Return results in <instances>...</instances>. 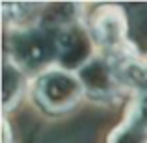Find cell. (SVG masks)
Masks as SVG:
<instances>
[{
	"mask_svg": "<svg viewBox=\"0 0 147 143\" xmlns=\"http://www.w3.org/2000/svg\"><path fill=\"white\" fill-rule=\"evenodd\" d=\"M58 39H60V32L47 26L15 32L11 37L13 61L21 69H30V71L45 67L50 61L58 60Z\"/></svg>",
	"mask_w": 147,
	"mask_h": 143,
	"instance_id": "obj_1",
	"label": "cell"
},
{
	"mask_svg": "<svg viewBox=\"0 0 147 143\" xmlns=\"http://www.w3.org/2000/svg\"><path fill=\"white\" fill-rule=\"evenodd\" d=\"M24 87V75L22 69L13 60H4L2 67V93H4V108L9 110L22 93Z\"/></svg>",
	"mask_w": 147,
	"mask_h": 143,
	"instance_id": "obj_8",
	"label": "cell"
},
{
	"mask_svg": "<svg viewBox=\"0 0 147 143\" xmlns=\"http://www.w3.org/2000/svg\"><path fill=\"white\" fill-rule=\"evenodd\" d=\"M90 32L95 37V41L106 50L108 58H114L117 61L115 65L136 56V50L127 39V21L121 7H99L91 19Z\"/></svg>",
	"mask_w": 147,
	"mask_h": 143,
	"instance_id": "obj_2",
	"label": "cell"
},
{
	"mask_svg": "<svg viewBox=\"0 0 147 143\" xmlns=\"http://www.w3.org/2000/svg\"><path fill=\"white\" fill-rule=\"evenodd\" d=\"M91 34L78 24L60 30L58 39V63L60 69H82L91 60Z\"/></svg>",
	"mask_w": 147,
	"mask_h": 143,
	"instance_id": "obj_5",
	"label": "cell"
},
{
	"mask_svg": "<svg viewBox=\"0 0 147 143\" xmlns=\"http://www.w3.org/2000/svg\"><path fill=\"white\" fill-rule=\"evenodd\" d=\"M76 76L80 78L84 87V93H88L93 99H110L117 95L119 91V75L117 65L112 63L110 58L93 56L78 73Z\"/></svg>",
	"mask_w": 147,
	"mask_h": 143,
	"instance_id": "obj_4",
	"label": "cell"
},
{
	"mask_svg": "<svg viewBox=\"0 0 147 143\" xmlns=\"http://www.w3.org/2000/svg\"><path fill=\"white\" fill-rule=\"evenodd\" d=\"M119 82L134 89L138 97H147V56L130 58L117 65Z\"/></svg>",
	"mask_w": 147,
	"mask_h": 143,
	"instance_id": "obj_7",
	"label": "cell"
},
{
	"mask_svg": "<svg viewBox=\"0 0 147 143\" xmlns=\"http://www.w3.org/2000/svg\"><path fill=\"white\" fill-rule=\"evenodd\" d=\"M82 93L80 78L65 69H49L36 84V97L49 111H65L73 108Z\"/></svg>",
	"mask_w": 147,
	"mask_h": 143,
	"instance_id": "obj_3",
	"label": "cell"
},
{
	"mask_svg": "<svg viewBox=\"0 0 147 143\" xmlns=\"http://www.w3.org/2000/svg\"><path fill=\"white\" fill-rule=\"evenodd\" d=\"M108 143H147V97H136L125 123L114 130Z\"/></svg>",
	"mask_w": 147,
	"mask_h": 143,
	"instance_id": "obj_6",
	"label": "cell"
}]
</instances>
